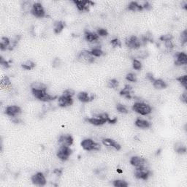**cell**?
Returning <instances> with one entry per match:
<instances>
[{"mask_svg": "<svg viewBox=\"0 0 187 187\" xmlns=\"http://www.w3.org/2000/svg\"><path fill=\"white\" fill-rule=\"evenodd\" d=\"M109 119H110V117L107 113H98L91 118H87L86 121L94 126H102L105 123L108 122Z\"/></svg>", "mask_w": 187, "mask_h": 187, "instance_id": "cell-1", "label": "cell"}, {"mask_svg": "<svg viewBox=\"0 0 187 187\" xmlns=\"http://www.w3.org/2000/svg\"><path fill=\"white\" fill-rule=\"evenodd\" d=\"M132 109L135 113L142 115V116H147L152 112V108L149 104H146L143 102H137L132 105Z\"/></svg>", "mask_w": 187, "mask_h": 187, "instance_id": "cell-2", "label": "cell"}, {"mask_svg": "<svg viewBox=\"0 0 187 187\" xmlns=\"http://www.w3.org/2000/svg\"><path fill=\"white\" fill-rule=\"evenodd\" d=\"M81 147L87 151H99L101 149L100 144L95 142L92 139H89V138L83 140L81 142Z\"/></svg>", "mask_w": 187, "mask_h": 187, "instance_id": "cell-3", "label": "cell"}, {"mask_svg": "<svg viewBox=\"0 0 187 187\" xmlns=\"http://www.w3.org/2000/svg\"><path fill=\"white\" fill-rule=\"evenodd\" d=\"M32 92L35 98L43 102H48L55 99V97L47 92L46 90H32Z\"/></svg>", "mask_w": 187, "mask_h": 187, "instance_id": "cell-4", "label": "cell"}, {"mask_svg": "<svg viewBox=\"0 0 187 187\" xmlns=\"http://www.w3.org/2000/svg\"><path fill=\"white\" fill-rule=\"evenodd\" d=\"M134 176L137 179H140V180L146 181L149 178L150 175H151V172L149 169L146 167V166L140 167H136L134 169Z\"/></svg>", "mask_w": 187, "mask_h": 187, "instance_id": "cell-5", "label": "cell"}, {"mask_svg": "<svg viewBox=\"0 0 187 187\" xmlns=\"http://www.w3.org/2000/svg\"><path fill=\"white\" fill-rule=\"evenodd\" d=\"M31 13L36 18H43L46 15V10H45L43 6L39 2L33 4Z\"/></svg>", "mask_w": 187, "mask_h": 187, "instance_id": "cell-6", "label": "cell"}, {"mask_svg": "<svg viewBox=\"0 0 187 187\" xmlns=\"http://www.w3.org/2000/svg\"><path fill=\"white\" fill-rule=\"evenodd\" d=\"M72 153V150L70 147L60 146L57 151V157L62 161H67Z\"/></svg>", "mask_w": 187, "mask_h": 187, "instance_id": "cell-7", "label": "cell"}, {"mask_svg": "<svg viewBox=\"0 0 187 187\" xmlns=\"http://www.w3.org/2000/svg\"><path fill=\"white\" fill-rule=\"evenodd\" d=\"M125 44L126 47H128L130 49H137L139 48L142 44V41L135 36H132L127 38L125 41Z\"/></svg>", "mask_w": 187, "mask_h": 187, "instance_id": "cell-8", "label": "cell"}, {"mask_svg": "<svg viewBox=\"0 0 187 187\" xmlns=\"http://www.w3.org/2000/svg\"><path fill=\"white\" fill-rule=\"evenodd\" d=\"M78 59L79 62H82V63L85 64H89L92 63L94 61V57L91 55L90 51L88 50H83L80 53L78 56Z\"/></svg>", "mask_w": 187, "mask_h": 187, "instance_id": "cell-9", "label": "cell"}, {"mask_svg": "<svg viewBox=\"0 0 187 187\" xmlns=\"http://www.w3.org/2000/svg\"><path fill=\"white\" fill-rule=\"evenodd\" d=\"M32 182L38 186H43L46 184V176L42 173H37L32 177Z\"/></svg>", "mask_w": 187, "mask_h": 187, "instance_id": "cell-10", "label": "cell"}, {"mask_svg": "<svg viewBox=\"0 0 187 187\" xmlns=\"http://www.w3.org/2000/svg\"><path fill=\"white\" fill-rule=\"evenodd\" d=\"M58 143L60 146L70 147L73 143V138L70 134H63L58 138Z\"/></svg>", "mask_w": 187, "mask_h": 187, "instance_id": "cell-11", "label": "cell"}, {"mask_svg": "<svg viewBox=\"0 0 187 187\" xmlns=\"http://www.w3.org/2000/svg\"><path fill=\"white\" fill-rule=\"evenodd\" d=\"M187 64V55L184 52H178L175 55V64L176 66L186 65Z\"/></svg>", "mask_w": 187, "mask_h": 187, "instance_id": "cell-12", "label": "cell"}, {"mask_svg": "<svg viewBox=\"0 0 187 187\" xmlns=\"http://www.w3.org/2000/svg\"><path fill=\"white\" fill-rule=\"evenodd\" d=\"M21 113V109L18 105H10L5 109V113L10 117H16Z\"/></svg>", "mask_w": 187, "mask_h": 187, "instance_id": "cell-13", "label": "cell"}, {"mask_svg": "<svg viewBox=\"0 0 187 187\" xmlns=\"http://www.w3.org/2000/svg\"><path fill=\"white\" fill-rule=\"evenodd\" d=\"M103 145L109 148L110 149H114L116 151H119L121 149V145L118 143H117L116 140L110 139V138H105L102 140Z\"/></svg>", "mask_w": 187, "mask_h": 187, "instance_id": "cell-14", "label": "cell"}, {"mask_svg": "<svg viewBox=\"0 0 187 187\" xmlns=\"http://www.w3.org/2000/svg\"><path fill=\"white\" fill-rule=\"evenodd\" d=\"M130 164L132 166L135 167H140L146 166V161L145 159L141 157H132L130 159Z\"/></svg>", "mask_w": 187, "mask_h": 187, "instance_id": "cell-15", "label": "cell"}, {"mask_svg": "<svg viewBox=\"0 0 187 187\" xmlns=\"http://www.w3.org/2000/svg\"><path fill=\"white\" fill-rule=\"evenodd\" d=\"M58 104L62 108H67L73 104V97H66L62 95L58 99Z\"/></svg>", "mask_w": 187, "mask_h": 187, "instance_id": "cell-16", "label": "cell"}, {"mask_svg": "<svg viewBox=\"0 0 187 187\" xmlns=\"http://www.w3.org/2000/svg\"><path fill=\"white\" fill-rule=\"evenodd\" d=\"M85 39L87 42H91V43H95V42H97L99 40V37L97 33L89 32V31H86Z\"/></svg>", "mask_w": 187, "mask_h": 187, "instance_id": "cell-17", "label": "cell"}, {"mask_svg": "<svg viewBox=\"0 0 187 187\" xmlns=\"http://www.w3.org/2000/svg\"><path fill=\"white\" fill-rule=\"evenodd\" d=\"M78 99L79 101H81L82 102H91V100H93L94 98V97L93 96H90V95L87 92H84V91H81V92H79L78 94L77 95Z\"/></svg>", "mask_w": 187, "mask_h": 187, "instance_id": "cell-18", "label": "cell"}, {"mask_svg": "<svg viewBox=\"0 0 187 187\" xmlns=\"http://www.w3.org/2000/svg\"><path fill=\"white\" fill-rule=\"evenodd\" d=\"M74 3L76 5V7L80 11L88 10L89 4H91V2L89 1H75Z\"/></svg>", "mask_w": 187, "mask_h": 187, "instance_id": "cell-19", "label": "cell"}, {"mask_svg": "<svg viewBox=\"0 0 187 187\" xmlns=\"http://www.w3.org/2000/svg\"><path fill=\"white\" fill-rule=\"evenodd\" d=\"M135 126L140 129H149L151 127V123L145 119L137 118L134 122Z\"/></svg>", "mask_w": 187, "mask_h": 187, "instance_id": "cell-20", "label": "cell"}, {"mask_svg": "<svg viewBox=\"0 0 187 187\" xmlns=\"http://www.w3.org/2000/svg\"><path fill=\"white\" fill-rule=\"evenodd\" d=\"M152 85L155 89L160 90V89H164L167 88V84L165 81H164L161 79H155L154 81L152 82Z\"/></svg>", "mask_w": 187, "mask_h": 187, "instance_id": "cell-21", "label": "cell"}, {"mask_svg": "<svg viewBox=\"0 0 187 187\" xmlns=\"http://www.w3.org/2000/svg\"><path fill=\"white\" fill-rule=\"evenodd\" d=\"M143 9V5H139L137 2H132L128 5V10L132 12H139L141 11Z\"/></svg>", "mask_w": 187, "mask_h": 187, "instance_id": "cell-22", "label": "cell"}, {"mask_svg": "<svg viewBox=\"0 0 187 187\" xmlns=\"http://www.w3.org/2000/svg\"><path fill=\"white\" fill-rule=\"evenodd\" d=\"M131 93H132V88L130 86H126L124 89L121 91V95L124 97H125L127 99H130L132 98L131 97Z\"/></svg>", "mask_w": 187, "mask_h": 187, "instance_id": "cell-23", "label": "cell"}, {"mask_svg": "<svg viewBox=\"0 0 187 187\" xmlns=\"http://www.w3.org/2000/svg\"><path fill=\"white\" fill-rule=\"evenodd\" d=\"M32 90H47L46 86L41 82H34L31 85Z\"/></svg>", "mask_w": 187, "mask_h": 187, "instance_id": "cell-24", "label": "cell"}, {"mask_svg": "<svg viewBox=\"0 0 187 187\" xmlns=\"http://www.w3.org/2000/svg\"><path fill=\"white\" fill-rule=\"evenodd\" d=\"M64 28V24L62 21H56L54 25V30L56 34H58L63 30Z\"/></svg>", "mask_w": 187, "mask_h": 187, "instance_id": "cell-25", "label": "cell"}, {"mask_svg": "<svg viewBox=\"0 0 187 187\" xmlns=\"http://www.w3.org/2000/svg\"><path fill=\"white\" fill-rule=\"evenodd\" d=\"M175 151L180 154H183L186 153V149L183 143H177L175 144Z\"/></svg>", "mask_w": 187, "mask_h": 187, "instance_id": "cell-26", "label": "cell"}, {"mask_svg": "<svg viewBox=\"0 0 187 187\" xmlns=\"http://www.w3.org/2000/svg\"><path fill=\"white\" fill-rule=\"evenodd\" d=\"M176 80L179 82V83H180V84L182 86L184 87L185 89H186V87H187V76H186V75H181L180 77L177 78Z\"/></svg>", "mask_w": 187, "mask_h": 187, "instance_id": "cell-27", "label": "cell"}, {"mask_svg": "<svg viewBox=\"0 0 187 187\" xmlns=\"http://www.w3.org/2000/svg\"><path fill=\"white\" fill-rule=\"evenodd\" d=\"M34 67H35V64L32 61H30V60L26 61L22 64V67L26 70H32Z\"/></svg>", "mask_w": 187, "mask_h": 187, "instance_id": "cell-28", "label": "cell"}, {"mask_svg": "<svg viewBox=\"0 0 187 187\" xmlns=\"http://www.w3.org/2000/svg\"><path fill=\"white\" fill-rule=\"evenodd\" d=\"M91 54L94 57H99L103 54V51L102 49L99 48H93L91 50Z\"/></svg>", "mask_w": 187, "mask_h": 187, "instance_id": "cell-29", "label": "cell"}, {"mask_svg": "<svg viewBox=\"0 0 187 187\" xmlns=\"http://www.w3.org/2000/svg\"><path fill=\"white\" fill-rule=\"evenodd\" d=\"M1 86L6 88V89H10L11 88V83L10 81L9 78L8 77H6L4 78L3 79H2L1 81Z\"/></svg>", "mask_w": 187, "mask_h": 187, "instance_id": "cell-30", "label": "cell"}, {"mask_svg": "<svg viewBox=\"0 0 187 187\" xmlns=\"http://www.w3.org/2000/svg\"><path fill=\"white\" fill-rule=\"evenodd\" d=\"M114 186L116 187H126L128 186V183L126 181L124 180H120V179H118V180H115L113 183Z\"/></svg>", "mask_w": 187, "mask_h": 187, "instance_id": "cell-31", "label": "cell"}, {"mask_svg": "<svg viewBox=\"0 0 187 187\" xmlns=\"http://www.w3.org/2000/svg\"><path fill=\"white\" fill-rule=\"evenodd\" d=\"M10 46V40L7 38H2L1 43H0V47L2 50H6Z\"/></svg>", "mask_w": 187, "mask_h": 187, "instance_id": "cell-32", "label": "cell"}, {"mask_svg": "<svg viewBox=\"0 0 187 187\" xmlns=\"http://www.w3.org/2000/svg\"><path fill=\"white\" fill-rule=\"evenodd\" d=\"M116 110H118V113L121 114H127L129 113L128 109L126 108L125 105L122 104H118L116 105Z\"/></svg>", "mask_w": 187, "mask_h": 187, "instance_id": "cell-33", "label": "cell"}, {"mask_svg": "<svg viewBox=\"0 0 187 187\" xmlns=\"http://www.w3.org/2000/svg\"><path fill=\"white\" fill-rule=\"evenodd\" d=\"M108 86L110 89H116L118 86V82L116 79L110 80L108 82Z\"/></svg>", "mask_w": 187, "mask_h": 187, "instance_id": "cell-34", "label": "cell"}, {"mask_svg": "<svg viewBox=\"0 0 187 187\" xmlns=\"http://www.w3.org/2000/svg\"><path fill=\"white\" fill-rule=\"evenodd\" d=\"M132 67H133L134 70H140L142 69V63L139 60L133 59V61H132Z\"/></svg>", "mask_w": 187, "mask_h": 187, "instance_id": "cell-35", "label": "cell"}, {"mask_svg": "<svg viewBox=\"0 0 187 187\" xmlns=\"http://www.w3.org/2000/svg\"><path fill=\"white\" fill-rule=\"evenodd\" d=\"M186 41H187V32H186V29H185V30L183 31L181 34L180 42H181V45H184L186 43Z\"/></svg>", "mask_w": 187, "mask_h": 187, "instance_id": "cell-36", "label": "cell"}, {"mask_svg": "<svg viewBox=\"0 0 187 187\" xmlns=\"http://www.w3.org/2000/svg\"><path fill=\"white\" fill-rule=\"evenodd\" d=\"M126 79L128 81L130 82H136L137 81V77H136V75H134V73H129L126 75Z\"/></svg>", "mask_w": 187, "mask_h": 187, "instance_id": "cell-37", "label": "cell"}, {"mask_svg": "<svg viewBox=\"0 0 187 187\" xmlns=\"http://www.w3.org/2000/svg\"><path fill=\"white\" fill-rule=\"evenodd\" d=\"M97 34H98L99 37H106L108 35V32L106 29H99L97 30Z\"/></svg>", "mask_w": 187, "mask_h": 187, "instance_id": "cell-38", "label": "cell"}, {"mask_svg": "<svg viewBox=\"0 0 187 187\" xmlns=\"http://www.w3.org/2000/svg\"><path fill=\"white\" fill-rule=\"evenodd\" d=\"M110 43H111V46H112L113 47H114V48H116V47H120L121 46V41L117 38L113 39V40L110 41Z\"/></svg>", "mask_w": 187, "mask_h": 187, "instance_id": "cell-39", "label": "cell"}, {"mask_svg": "<svg viewBox=\"0 0 187 187\" xmlns=\"http://www.w3.org/2000/svg\"><path fill=\"white\" fill-rule=\"evenodd\" d=\"M160 40L163 42H166V41L172 40H173V35L170 34H164L160 38Z\"/></svg>", "mask_w": 187, "mask_h": 187, "instance_id": "cell-40", "label": "cell"}, {"mask_svg": "<svg viewBox=\"0 0 187 187\" xmlns=\"http://www.w3.org/2000/svg\"><path fill=\"white\" fill-rule=\"evenodd\" d=\"M165 42V46L167 49L168 50L173 49V48H174V43H173L172 40L166 41V42Z\"/></svg>", "mask_w": 187, "mask_h": 187, "instance_id": "cell-41", "label": "cell"}, {"mask_svg": "<svg viewBox=\"0 0 187 187\" xmlns=\"http://www.w3.org/2000/svg\"><path fill=\"white\" fill-rule=\"evenodd\" d=\"M74 94H75V92H74L73 90H72V89H67V90H65L64 91L63 94L64 96H66V97H73Z\"/></svg>", "mask_w": 187, "mask_h": 187, "instance_id": "cell-42", "label": "cell"}, {"mask_svg": "<svg viewBox=\"0 0 187 187\" xmlns=\"http://www.w3.org/2000/svg\"><path fill=\"white\" fill-rule=\"evenodd\" d=\"M180 99H181V102H184V103H185V104H186V102H187V93H186V91H185L184 92H183L182 94H181V97H180Z\"/></svg>", "mask_w": 187, "mask_h": 187, "instance_id": "cell-43", "label": "cell"}]
</instances>
